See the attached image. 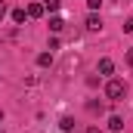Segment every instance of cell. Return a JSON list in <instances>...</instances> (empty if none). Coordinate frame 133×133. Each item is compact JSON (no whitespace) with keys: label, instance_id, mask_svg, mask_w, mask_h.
I'll use <instances>...</instances> for the list:
<instances>
[{"label":"cell","instance_id":"obj_1","mask_svg":"<svg viewBox=\"0 0 133 133\" xmlns=\"http://www.w3.org/2000/svg\"><path fill=\"white\" fill-rule=\"evenodd\" d=\"M124 93H127V84L118 81V77H108V84H105V99L108 102H121Z\"/></svg>","mask_w":133,"mask_h":133},{"label":"cell","instance_id":"obj_2","mask_svg":"<svg viewBox=\"0 0 133 133\" xmlns=\"http://www.w3.org/2000/svg\"><path fill=\"white\" fill-rule=\"evenodd\" d=\"M84 28H87V31H102V19L96 16V12H90L87 22H84Z\"/></svg>","mask_w":133,"mask_h":133},{"label":"cell","instance_id":"obj_3","mask_svg":"<svg viewBox=\"0 0 133 133\" xmlns=\"http://www.w3.org/2000/svg\"><path fill=\"white\" fill-rule=\"evenodd\" d=\"M96 71L105 74V77H111V74H115V62H111V59H99V68H96Z\"/></svg>","mask_w":133,"mask_h":133},{"label":"cell","instance_id":"obj_4","mask_svg":"<svg viewBox=\"0 0 133 133\" xmlns=\"http://www.w3.org/2000/svg\"><path fill=\"white\" fill-rule=\"evenodd\" d=\"M62 28H65V19L53 12V16H50V31H53V34H59V31H62Z\"/></svg>","mask_w":133,"mask_h":133},{"label":"cell","instance_id":"obj_5","mask_svg":"<svg viewBox=\"0 0 133 133\" xmlns=\"http://www.w3.org/2000/svg\"><path fill=\"white\" fill-rule=\"evenodd\" d=\"M25 12H28V19H40L46 9H43V3H28V9H25Z\"/></svg>","mask_w":133,"mask_h":133},{"label":"cell","instance_id":"obj_6","mask_svg":"<svg viewBox=\"0 0 133 133\" xmlns=\"http://www.w3.org/2000/svg\"><path fill=\"white\" fill-rule=\"evenodd\" d=\"M9 16H12V22H16V25H25V19H28V12H25L22 6H16V9H12Z\"/></svg>","mask_w":133,"mask_h":133},{"label":"cell","instance_id":"obj_7","mask_svg":"<svg viewBox=\"0 0 133 133\" xmlns=\"http://www.w3.org/2000/svg\"><path fill=\"white\" fill-rule=\"evenodd\" d=\"M59 130H62V133H71V130H74V118H68V115H65V118L59 121Z\"/></svg>","mask_w":133,"mask_h":133},{"label":"cell","instance_id":"obj_8","mask_svg":"<svg viewBox=\"0 0 133 133\" xmlns=\"http://www.w3.org/2000/svg\"><path fill=\"white\" fill-rule=\"evenodd\" d=\"M121 127H124V118H118V115H111V118H108V130H121Z\"/></svg>","mask_w":133,"mask_h":133},{"label":"cell","instance_id":"obj_9","mask_svg":"<svg viewBox=\"0 0 133 133\" xmlns=\"http://www.w3.org/2000/svg\"><path fill=\"white\" fill-rule=\"evenodd\" d=\"M37 65H40V68H50V65H53V53H40V56H37Z\"/></svg>","mask_w":133,"mask_h":133},{"label":"cell","instance_id":"obj_10","mask_svg":"<svg viewBox=\"0 0 133 133\" xmlns=\"http://www.w3.org/2000/svg\"><path fill=\"white\" fill-rule=\"evenodd\" d=\"M59 3H62V0H43V9H50V12H56V9H59Z\"/></svg>","mask_w":133,"mask_h":133},{"label":"cell","instance_id":"obj_11","mask_svg":"<svg viewBox=\"0 0 133 133\" xmlns=\"http://www.w3.org/2000/svg\"><path fill=\"white\" fill-rule=\"evenodd\" d=\"M87 111H93V115L102 111V102H87Z\"/></svg>","mask_w":133,"mask_h":133},{"label":"cell","instance_id":"obj_12","mask_svg":"<svg viewBox=\"0 0 133 133\" xmlns=\"http://www.w3.org/2000/svg\"><path fill=\"white\" fill-rule=\"evenodd\" d=\"M99 3H102V0H87V6H90V12H96V9H99Z\"/></svg>","mask_w":133,"mask_h":133},{"label":"cell","instance_id":"obj_13","mask_svg":"<svg viewBox=\"0 0 133 133\" xmlns=\"http://www.w3.org/2000/svg\"><path fill=\"white\" fill-rule=\"evenodd\" d=\"M124 31H127V34H133V19H127V22H124Z\"/></svg>","mask_w":133,"mask_h":133},{"label":"cell","instance_id":"obj_14","mask_svg":"<svg viewBox=\"0 0 133 133\" xmlns=\"http://www.w3.org/2000/svg\"><path fill=\"white\" fill-rule=\"evenodd\" d=\"M3 19H6V3L0 0V22H3Z\"/></svg>","mask_w":133,"mask_h":133},{"label":"cell","instance_id":"obj_15","mask_svg":"<svg viewBox=\"0 0 133 133\" xmlns=\"http://www.w3.org/2000/svg\"><path fill=\"white\" fill-rule=\"evenodd\" d=\"M127 65L133 68V50H127Z\"/></svg>","mask_w":133,"mask_h":133},{"label":"cell","instance_id":"obj_16","mask_svg":"<svg viewBox=\"0 0 133 133\" xmlns=\"http://www.w3.org/2000/svg\"><path fill=\"white\" fill-rule=\"evenodd\" d=\"M87 133H102V130H99V127H87Z\"/></svg>","mask_w":133,"mask_h":133},{"label":"cell","instance_id":"obj_17","mask_svg":"<svg viewBox=\"0 0 133 133\" xmlns=\"http://www.w3.org/2000/svg\"><path fill=\"white\" fill-rule=\"evenodd\" d=\"M0 133H3V130H0Z\"/></svg>","mask_w":133,"mask_h":133}]
</instances>
